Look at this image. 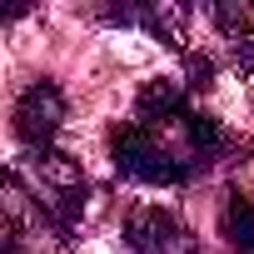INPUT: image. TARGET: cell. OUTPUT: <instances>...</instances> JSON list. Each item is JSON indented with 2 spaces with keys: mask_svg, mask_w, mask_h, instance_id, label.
<instances>
[{
  "mask_svg": "<svg viewBox=\"0 0 254 254\" xmlns=\"http://www.w3.org/2000/svg\"><path fill=\"white\" fill-rule=\"evenodd\" d=\"M20 185H30V199H35V214L60 234L70 239L80 214H85V175L70 155L60 150H45V155H30L25 170H15Z\"/></svg>",
  "mask_w": 254,
  "mask_h": 254,
  "instance_id": "obj_1",
  "label": "cell"
},
{
  "mask_svg": "<svg viewBox=\"0 0 254 254\" xmlns=\"http://www.w3.org/2000/svg\"><path fill=\"white\" fill-rule=\"evenodd\" d=\"M110 155H115V170L125 175V180H140V185H180V180H190V160H180V155H170L165 150V140L155 135V130H145V125L135 120V125H120V130L110 135Z\"/></svg>",
  "mask_w": 254,
  "mask_h": 254,
  "instance_id": "obj_2",
  "label": "cell"
},
{
  "mask_svg": "<svg viewBox=\"0 0 254 254\" xmlns=\"http://www.w3.org/2000/svg\"><path fill=\"white\" fill-rule=\"evenodd\" d=\"M60 125H65V95L55 80H35L20 90L15 100V135L30 155H45L60 135Z\"/></svg>",
  "mask_w": 254,
  "mask_h": 254,
  "instance_id": "obj_3",
  "label": "cell"
},
{
  "mask_svg": "<svg viewBox=\"0 0 254 254\" xmlns=\"http://www.w3.org/2000/svg\"><path fill=\"white\" fill-rule=\"evenodd\" d=\"M125 239H130V254H194L190 224L180 214H170V209H155V204L130 219Z\"/></svg>",
  "mask_w": 254,
  "mask_h": 254,
  "instance_id": "obj_4",
  "label": "cell"
},
{
  "mask_svg": "<svg viewBox=\"0 0 254 254\" xmlns=\"http://www.w3.org/2000/svg\"><path fill=\"white\" fill-rule=\"evenodd\" d=\"M185 110H190V100H185V90L175 80H150L140 90V100H135V115H140L145 130H155V125H175Z\"/></svg>",
  "mask_w": 254,
  "mask_h": 254,
  "instance_id": "obj_5",
  "label": "cell"
},
{
  "mask_svg": "<svg viewBox=\"0 0 254 254\" xmlns=\"http://www.w3.org/2000/svg\"><path fill=\"white\" fill-rule=\"evenodd\" d=\"M175 130L185 135V155H190V165H209V160L224 150V130H219V120H214V115L185 110V115L175 120Z\"/></svg>",
  "mask_w": 254,
  "mask_h": 254,
  "instance_id": "obj_6",
  "label": "cell"
},
{
  "mask_svg": "<svg viewBox=\"0 0 254 254\" xmlns=\"http://www.w3.org/2000/svg\"><path fill=\"white\" fill-rule=\"evenodd\" d=\"M219 234L234 254H254V199L234 194L224 209H219Z\"/></svg>",
  "mask_w": 254,
  "mask_h": 254,
  "instance_id": "obj_7",
  "label": "cell"
},
{
  "mask_svg": "<svg viewBox=\"0 0 254 254\" xmlns=\"http://www.w3.org/2000/svg\"><path fill=\"white\" fill-rule=\"evenodd\" d=\"M209 20H214L234 45H239L244 35H254V30H249V10H244V5H209Z\"/></svg>",
  "mask_w": 254,
  "mask_h": 254,
  "instance_id": "obj_8",
  "label": "cell"
},
{
  "mask_svg": "<svg viewBox=\"0 0 254 254\" xmlns=\"http://www.w3.org/2000/svg\"><path fill=\"white\" fill-rule=\"evenodd\" d=\"M209 80H214V65H209L204 55H190V85H194V90H204Z\"/></svg>",
  "mask_w": 254,
  "mask_h": 254,
  "instance_id": "obj_9",
  "label": "cell"
},
{
  "mask_svg": "<svg viewBox=\"0 0 254 254\" xmlns=\"http://www.w3.org/2000/svg\"><path fill=\"white\" fill-rule=\"evenodd\" d=\"M234 60H239L244 70H254V35H244V40L234 45Z\"/></svg>",
  "mask_w": 254,
  "mask_h": 254,
  "instance_id": "obj_10",
  "label": "cell"
},
{
  "mask_svg": "<svg viewBox=\"0 0 254 254\" xmlns=\"http://www.w3.org/2000/svg\"><path fill=\"white\" fill-rule=\"evenodd\" d=\"M5 254H25V249H20V239H5Z\"/></svg>",
  "mask_w": 254,
  "mask_h": 254,
  "instance_id": "obj_11",
  "label": "cell"
}]
</instances>
